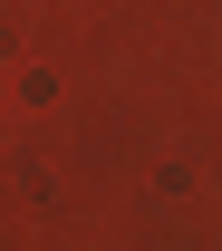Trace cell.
Returning <instances> with one entry per match:
<instances>
[]
</instances>
